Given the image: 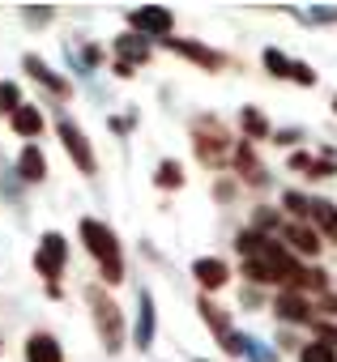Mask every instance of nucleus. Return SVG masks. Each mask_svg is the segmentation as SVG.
Segmentation results:
<instances>
[{
    "instance_id": "1",
    "label": "nucleus",
    "mask_w": 337,
    "mask_h": 362,
    "mask_svg": "<svg viewBox=\"0 0 337 362\" xmlns=\"http://www.w3.org/2000/svg\"><path fill=\"white\" fill-rule=\"evenodd\" d=\"M81 239L90 247V256L103 264V281H124V260H120V243H115V230L94 222V218H81Z\"/></svg>"
},
{
    "instance_id": "2",
    "label": "nucleus",
    "mask_w": 337,
    "mask_h": 362,
    "mask_svg": "<svg viewBox=\"0 0 337 362\" xmlns=\"http://www.w3.org/2000/svg\"><path fill=\"white\" fill-rule=\"evenodd\" d=\"M86 298H90V307H94V324H98L103 345L115 354V349L124 345V315H120V307L107 298V290H103V286H90V290H86Z\"/></svg>"
},
{
    "instance_id": "3",
    "label": "nucleus",
    "mask_w": 337,
    "mask_h": 362,
    "mask_svg": "<svg viewBox=\"0 0 337 362\" xmlns=\"http://www.w3.org/2000/svg\"><path fill=\"white\" fill-rule=\"evenodd\" d=\"M128 26L141 30L145 39H166V35H171V26H176V13H171V9L145 5V9H132V13H128Z\"/></svg>"
},
{
    "instance_id": "4",
    "label": "nucleus",
    "mask_w": 337,
    "mask_h": 362,
    "mask_svg": "<svg viewBox=\"0 0 337 362\" xmlns=\"http://www.w3.org/2000/svg\"><path fill=\"white\" fill-rule=\"evenodd\" d=\"M60 141H64V149H69V158L81 166V175H94L98 170V162H94V149H90V141H86V132L73 124V119H60Z\"/></svg>"
},
{
    "instance_id": "5",
    "label": "nucleus",
    "mask_w": 337,
    "mask_h": 362,
    "mask_svg": "<svg viewBox=\"0 0 337 362\" xmlns=\"http://www.w3.org/2000/svg\"><path fill=\"white\" fill-rule=\"evenodd\" d=\"M197 153H201L205 166H218V162H222V153H227V132H222L218 119H201V124H197Z\"/></svg>"
},
{
    "instance_id": "6",
    "label": "nucleus",
    "mask_w": 337,
    "mask_h": 362,
    "mask_svg": "<svg viewBox=\"0 0 337 362\" xmlns=\"http://www.w3.org/2000/svg\"><path fill=\"white\" fill-rule=\"evenodd\" d=\"M64 256H69V243H64V235H43V243H39V252H35V269L43 273V277H60V269H64Z\"/></svg>"
},
{
    "instance_id": "7",
    "label": "nucleus",
    "mask_w": 337,
    "mask_h": 362,
    "mask_svg": "<svg viewBox=\"0 0 337 362\" xmlns=\"http://www.w3.org/2000/svg\"><path fill=\"white\" fill-rule=\"evenodd\" d=\"M166 47H171L176 56H188V60H197L201 69H222V64H227V56H222V52H214V47H201V43H193V39H166Z\"/></svg>"
},
{
    "instance_id": "8",
    "label": "nucleus",
    "mask_w": 337,
    "mask_h": 362,
    "mask_svg": "<svg viewBox=\"0 0 337 362\" xmlns=\"http://www.w3.org/2000/svg\"><path fill=\"white\" fill-rule=\"evenodd\" d=\"M26 358H30V362H64V354H60V345H56L52 332H30Z\"/></svg>"
},
{
    "instance_id": "9",
    "label": "nucleus",
    "mask_w": 337,
    "mask_h": 362,
    "mask_svg": "<svg viewBox=\"0 0 337 362\" xmlns=\"http://www.w3.org/2000/svg\"><path fill=\"white\" fill-rule=\"evenodd\" d=\"M193 277L205 286V290H218V286H227V277H231V269L222 264V260H214V256H205V260H197L193 264Z\"/></svg>"
},
{
    "instance_id": "10",
    "label": "nucleus",
    "mask_w": 337,
    "mask_h": 362,
    "mask_svg": "<svg viewBox=\"0 0 337 362\" xmlns=\"http://www.w3.org/2000/svg\"><path fill=\"white\" fill-rule=\"evenodd\" d=\"M273 311H278L282 320H290V324H303V320L312 315V307H307V298H303L299 290H286V294H278Z\"/></svg>"
},
{
    "instance_id": "11",
    "label": "nucleus",
    "mask_w": 337,
    "mask_h": 362,
    "mask_svg": "<svg viewBox=\"0 0 337 362\" xmlns=\"http://www.w3.org/2000/svg\"><path fill=\"white\" fill-rule=\"evenodd\" d=\"M18 170H22L26 184H39V179L47 175V158H43V149H39V145H26L22 158H18Z\"/></svg>"
},
{
    "instance_id": "12",
    "label": "nucleus",
    "mask_w": 337,
    "mask_h": 362,
    "mask_svg": "<svg viewBox=\"0 0 337 362\" xmlns=\"http://www.w3.org/2000/svg\"><path fill=\"white\" fill-rule=\"evenodd\" d=\"M9 124H13V132H22V136H39V132H43V111L22 103V107L9 115Z\"/></svg>"
},
{
    "instance_id": "13",
    "label": "nucleus",
    "mask_w": 337,
    "mask_h": 362,
    "mask_svg": "<svg viewBox=\"0 0 337 362\" xmlns=\"http://www.w3.org/2000/svg\"><path fill=\"white\" fill-rule=\"evenodd\" d=\"M132 341L141 345V349H149V341H154V298L141 290V315H137V332H132Z\"/></svg>"
},
{
    "instance_id": "14",
    "label": "nucleus",
    "mask_w": 337,
    "mask_h": 362,
    "mask_svg": "<svg viewBox=\"0 0 337 362\" xmlns=\"http://www.w3.org/2000/svg\"><path fill=\"white\" fill-rule=\"evenodd\" d=\"M115 52L124 56V64H128V69H132L137 60H149V43H145L141 35H120V39H115Z\"/></svg>"
},
{
    "instance_id": "15",
    "label": "nucleus",
    "mask_w": 337,
    "mask_h": 362,
    "mask_svg": "<svg viewBox=\"0 0 337 362\" xmlns=\"http://www.w3.org/2000/svg\"><path fill=\"white\" fill-rule=\"evenodd\" d=\"M286 239H290V247H295L299 256H316V252H320V235H316L312 226H286Z\"/></svg>"
},
{
    "instance_id": "16",
    "label": "nucleus",
    "mask_w": 337,
    "mask_h": 362,
    "mask_svg": "<svg viewBox=\"0 0 337 362\" xmlns=\"http://www.w3.org/2000/svg\"><path fill=\"white\" fill-rule=\"evenodd\" d=\"M26 69H30V77H35V81L52 86L56 94H69V86H64V81H60V77H56V73H52V69H47L43 60H39V56H26Z\"/></svg>"
},
{
    "instance_id": "17",
    "label": "nucleus",
    "mask_w": 337,
    "mask_h": 362,
    "mask_svg": "<svg viewBox=\"0 0 337 362\" xmlns=\"http://www.w3.org/2000/svg\"><path fill=\"white\" fill-rule=\"evenodd\" d=\"M235 166L244 170V179H252V184H265V170L256 166V153H252L248 145H239V149H235Z\"/></svg>"
},
{
    "instance_id": "18",
    "label": "nucleus",
    "mask_w": 337,
    "mask_h": 362,
    "mask_svg": "<svg viewBox=\"0 0 337 362\" xmlns=\"http://www.w3.org/2000/svg\"><path fill=\"white\" fill-rule=\"evenodd\" d=\"M307 214H312V222H316L320 230L337 235V209H333L329 201H312V209H307Z\"/></svg>"
},
{
    "instance_id": "19",
    "label": "nucleus",
    "mask_w": 337,
    "mask_h": 362,
    "mask_svg": "<svg viewBox=\"0 0 337 362\" xmlns=\"http://www.w3.org/2000/svg\"><path fill=\"white\" fill-rule=\"evenodd\" d=\"M158 188H180L184 184V170H180V162H171V158H166V162H158Z\"/></svg>"
},
{
    "instance_id": "20",
    "label": "nucleus",
    "mask_w": 337,
    "mask_h": 362,
    "mask_svg": "<svg viewBox=\"0 0 337 362\" xmlns=\"http://www.w3.org/2000/svg\"><path fill=\"white\" fill-rule=\"evenodd\" d=\"M299 362H337V354H333V345H329V341H312V345H303Z\"/></svg>"
},
{
    "instance_id": "21",
    "label": "nucleus",
    "mask_w": 337,
    "mask_h": 362,
    "mask_svg": "<svg viewBox=\"0 0 337 362\" xmlns=\"http://www.w3.org/2000/svg\"><path fill=\"white\" fill-rule=\"evenodd\" d=\"M239 124H244V132H248V136H265V132H269V124H265V115H261L256 107H244Z\"/></svg>"
},
{
    "instance_id": "22",
    "label": "nucleus",
    "mask_w": 337,
    "mask_h": 362,
    "mask_svg": "<svg viewBox=\"0 0 337 362\" xmlns=\"http://www.w3.org/2000/svg\"><path fill=\"white\" fill-rule=\"evenodd\" d=\"M22 107V90L13 86V81H0V111H5V115H13Z\"/></svg>"
},
{
    "instance_id": "23",
    "label": "nucleus",
    "mask_w": 337,
    "mask_h": 362,
    "mask_svg": "<svg viewBox=\"0 0 337 362\" xmlns=\"http://www.w3.org/2000/svg\"><path fill=\"white\" fill-rule=\"evenodd\" d=\"M290 64H295V60H286L278 47H269V52H265V69H269L273 77H290Z\"/></svg>"
},
{
    "instance_id": "24",
    "label": "nucleus",
    "mask_w": 337,
    "mask_h": 362,
    "mask_svg": "<svg viewBox=\"0 0 337 362\" xmlns=\"http://www.w3.org/2000/svg\"><path fill=\"white\" fill-rule=\"evenodd\" d=\"M201 311H205V324H210L214 332H222V337L231 332V324H227V315H222V311H218V307H214L210 298H201Z\"/></svg>"
},
{
    "instance_id": "25",
    "label": "nucleus",
    "mask_w": 337,
    "mask_h": 362,
    "mask_svg": "<svg viewBox=\"0 0 337 362\" xmlns=\"http://www.w3.org/2000/svg\"><path fill=\"white\" fill-rule=\"evenodd\" d=\"M290 77H295V81H299V86H316V73H312V69H307V64H299V60H295V64H290Z\"/></svg>"
},
{
    "instance_id": "26",
    "label": "nucleus",
    "mask_w": 337,
    "mask_h": 362,
    "mask_svg": "<svg viewBox=\"0 0 337 362\" xmlns=\"http://www.w3.org/2000/svg\"><path fill=\"white\" fill-rule=\"evenodd\" d=\"M286 209H290V214H307V209H312V201H307V197H299V192H286Z\"/></svg>"
},
{
    "instance_id": "27",
    "label": "nucleus",
    "mask_w": 337,
    "mask_h": 362,
    "mask_svg": "<svg viewBox=\"0 0 337 362\" xmlns=\"http://www.w3.org/2000/svg\"><path fill=\"white\" fill-rule=\"evenodd\" d=\"M333 111H337V98H333Z\"/></svg>"
}]
</instances>
